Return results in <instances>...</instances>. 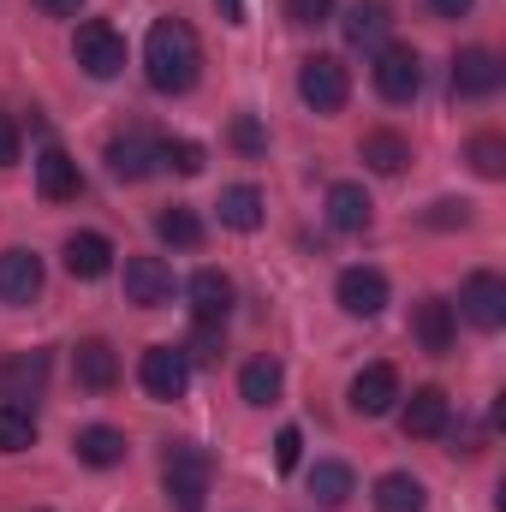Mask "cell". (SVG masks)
<instances>
[{"instance_id":"cell-1","label":"cell","mask_w":506,"mask_h":512,"mask_svg":"<svg viewBox=\"0 0 506 512\" xmlns=\"http://www.w3.org/2000/svg\"><path fill=\"white\" fill-rule=\"evenodd\" d=\"M143 72L161 96H185L203 72V42L185 18H155L149 24V42H143Z\"/></svg>"},{"instance_id":"cell-2","label":"cell","mask_w":506,"mask_h":512,"mask_svg":"<svg viewBox=\"0 0 506 512\" xmlns=\"http://www.w3.org/2000/svg\"><path fill=\"white\" fill-rule=\"evenodd\" d=\"M161 477H167V501L179 512H203L209 501V483H215V459L197 447V441H173L167 459H161Z\"/></svg>"},{"instance_id":"cell-3","label":"cell","mask_w":506,"mask_h":512,"mask_svg":"<svg viewBox=\"0 0 506 512\" xmlns=\"http://www.w3.org/2000/svg\"><path fill=\"white\" fill-rule=\"evenodd\" d=\"M298 96H304V108H316V114H340L346 96H352V72H346V60H334V54H310V60L298 66Z\"/></svg>"},{"instance_id":"cell-4","label":"cell","mask_w":506,"mask_h":512,"mask_svg":"<svg viewBox=\"0 0 506 512\" xmlns=\"http://www.w3.org/2000/svg\"><path fill=\"white\" fill-rule=\"evenodd\" d=\"M72 54L90 78H120L126 72V36L108 24V18H84L78 36H72Z\"/></svg>"},{"instance_id":"cell-5","label":"cell","mask_w":506,"mask_h":512,"mask_svg":"<svg viewBox=\"0 0 506 512\" xmlns=\"http://www.w3.org/2000/svg\"><path fill=\"white\" fill-rule=\"evenodd\" d=\"M376 90L387 102H411L423 90V60L411 42H381L376 48Z\"/></svg>"},{"instance_id":"cell-6","label":"cell","mask_w":506,"mask_h":512,"mask_svg":"<svg viewBox=\"0 0 506 512\" xmlns=\"http://www.w3.org/2000/svg\"><path fill=\"white\" fill-rule=\"evenodd\" d=\"M137 382H143L149 399H185V387H191V364H185L179 346H149L143 364H137Z\"/></svg>"},{"instance_id":"cell-7","label":"cell","mask_w":506,"mask_h":512,"mask_svg":"<svg viewBox=\"0 0 506 512\" xmlns=\"http://www.w3.org/2000/svg\"><path fill=\"white\" fill-rule=\"evenodd\" d=\"M495 90H501V60H495V48H459V54H453V96L483 102V96H495Z\"/></svg>"},{"instance_id":"cell-8","label":"cell","mask_w":506,"mask_h":512,"mask_svg":"<svg viewBox=\"0 0 506 512\" xmlns=\"http://www.w3.org/2000/svg\"><path fill=\"white\" fill-rule=\"evenodd\" d=\"M459 310H465V322H477L483 334H495L506 322V280L501 274H471L459 286Z\"/></svg>"},{"instance_id":"cell-9","label":"cell","mask_w":506,"mask_h":512,"mask_svg":"<svg viewBox=\"0 0 506 512\" xmlns=\"http://www.w3.org/2000/svg\"><path fill=\"white\" fill-rule=\"evenodd\" d=\"M447 423H453V405H447L441 387H417L405 399V411H399V429L411 441H435V435H447Z\"/></svg>"},{"instance_id":"cell-10","label":"cell","mask_w":506,"mask_h":512,"mask_svg":"<svg viewBox=\"0 0 506 512\" xmlns=\"http://www.w3.org/2000/svg\"><path fill=\"white\" fill-rule=\"evenodd\" d=\"M173 298V268L161 256H131L126 262V304L137 310H161Z\"/></svg>"},{"instance_id":"cell-11","label":"cell","mask_w":506,"mask_h":512,"mask_svg":"<svg viewBox=\"0 0 506 512\" xmlns=\"http://www.w3.org/2000/svg\"><path fill=\"white\" fill-rule=\"evenodd\" d=\"M155 149H161V137H149L143 126H126L108 137V167L120 179H149L155 173Z\"/></svg>"},{"instance_id":"cell-12","label":"cell","mask_w":506,"mask_h":512,"mask_svg":"<svg viewBox=\"0 0 506 512\" xmlns=\"http://www.w3.org/2000/svg\"><path fill=\"white\" fill-rule=\"evenodd\" d=\"M334 292H340L346 316H381L387 310V274L381 268H346Z\"/></svg>"},{"instance_id":"cell-13","label":"cell","mask_w":506,"mask_h":512,"mask_svg":"<svg viewBox=\"0 0 506 512\" xmlns=\"http://www.w3.org/2000/svg\"><path fill=\"white\" fill-rule=\"evenodd\" d=\"M370 221H376V203L364 185H352V179L328 185V227L334 233H370Z\"/></svg>"},{"instance_id":"cell-14","label":"cell","mask_w":506,"mask_h":512,"mask_svg":"<svg viewBox=\"0 0 506 512\" xmlns=\"http://www.w3.org/2000/svg\"><path fill=\"white\" fill-rule=\"evenodd\" d=\"M393 399H399V376H393V364H370V370H358V382H352V411H358V417H381V411H393Z\"/></svg>"},{"instance_id":"cell-15","label":"cell","mask_w":506,"mask_h":512,"mask_svg":"<svg viewBox=\"0 0 506 512\" xmlns=\"http://www.w3.org/2000/svg\"><path fill=\"white\" fill-rule=\"evenodd\" d=\"M42 292V262L30 251H0V304H30Z\"/></svg>"},{"instance_id":"cell-16","label":"cell","mask_w":506,"mask_h":512,"mask_svg":"<svg viewBox=\"0 0 506 512\" xmlns=\"http://www.w3.org/2000/svg\"><path fill=\"white\" fill-rule=\"evenodd\" d=\"M340 30H346L352 48H381L387 30H393V6H387V0H358V6L340 18Z\"/></svg>"},{"instance_id":"cell-17","label":"cell","mask_w":506,"mask_h":512,"mask_svg":"<svg viewBox=\"0 0 506 512\" xmlns=\"http://www.w3.org/2000/svg\"><path fill=\"white\" fill-rule=\"evenodd\" d=\"M36 191H42L48 203H72V197H78V161H72L66 149H42V155H36Z\"/></svg>"},{"instance_id":"cell-18","label":"cell","mask_w":506,"mask_h":512,"mask_svg":"<svg viewBox=\"0 0 506 512\" xmlns=\"http://www.w3.org/2000/svg\"><path fill=\"white\" fill-rule=\"evenodd\" d=\"M411 334H417L423 352L441 358V352L453 346V304H447V298H423V304L411 310Z\"/></svg>"},{"instance_id":"cell-19","label":"cell","mask_w":506,"mask_h":512,"mask_svg":"<svg viewBox=\"0 0 506 512\" xmlns=\"http://www.w3.org/2000/svg\"><path fill=\"white\" fill-rule=\"evenodd\" d=\"M72 453H78L84 465H96V471H114V465H126V435L108 429V423H90V429L72 435Z\"/></svg>"},{"instance_id":"cell-20","label":"cell","mask_w":506,"mask_h":512,"mask_svg":"<svg viewBox=\"0 0 506 512\" xmlns=\"http://www.w3.org/2000/svg\"><path fill=\"white\" fill-rule=\"evenodd\" d=\"M72 370H78V387H90V393H108V387L120 382V358H114L108 340H84L72 352Z\"/></svg>"},{"instance_id":"cell-21","label":"cell","mask_w":506,"mask_h":512,"mask_svg":"<svg viewBox=\"0 0 506 512\" xmlns=\"http://www.w3.org/2000/svg\"><path fill=\"white\" fill-rule=\"evenodd\" d=\"M114 268V245L102 233H72L66 239V274L72 280H102Z\"/></svg>"},{"instance_id":"cell-22","label":"cell","mask_w":506,"mask_h":512,"mask_svg":"<svg viewBox=\"0 0 506 512\" xmlns=\"http://www.w3.org/2000/svg\"><path fill=\"white\" fill-rule=\"evenodd\" d=\"M227 310H233V280L221 268H203L191 280V316L197 322H227Z\"/></svg>"},{"instance_id":"cell-23","label":"cell","mask_w":506,"mask_h":512,"mask_svg":"<svg viewBox=\"0 0 506 512\" xmlns=\"http://www.w3.org/2000/svg\"><path fill=\"white\" fill-rule=\"evenodd\" d=\"M358 155H364V167L370 173H405V161H411V143L399 137V131H370L364 143H358Z\"/></svg>"},{"instance_id":"cell-24","label":"cell","mask_w":506,"mask_h":512,"mask_svg":"<svg viewBox=\"0 0 506 512\" xmlns=\"http://www.w3.org/2000/svg\"><path fill=\"white\" fill-rule=\"evenodd\" d=\"M215 209H221V227H233V233H256L262 227V191L256 185H227Z\"/></svg>"},{"instance_id":"cell-25","label":"cell","mask_w":506,"mask_h":512,"mask_svg":"<svg viewBox=\"0 0 506 512\" xmlns=\"http://www.w3.org/2000/svg\"><path fill=\"white\" fill-rule=\"evenodd\" d=\"M423 507H429V495L411 471H387L376 483V512H423Z\"/></svg>"},{"instance_id":"cell-26","label":"cell","mask_w":506,"mask_h":512,"mask_svg":"<svg viewBox=\"0 0 506 512\" xmlns=\"http://www.w3.org/2000/svg\"><path fill=\"white\" fill-rule=\"evenodd\" d=\"M280 382H286V370H280L274 358H251V364L239 370V393H245V405H274V399H280Z\"/></svg>"},{"instance_id":"cell-27","label":"cell","mask_w":506,"mask_h":512,"mask_svg":"<svg viewBox=\"0 0 506 512\" xmlns=\"http://www.w3.org/2000/svg\"><path fill=\"white\" fill-rule=\"evenodd\" d=\"M310 495H316V507H346V501H352V465L322 459V465L310 471Z\"/></svg>"},{"instance_id":"cell-28","label":"cell","mask_w":506,"mask_h":512,"mask_svg":"<svg viewBox=\"0 0 506 512\" xmlns=\"http://www.w3.org/2000/svg\"><path fill=\"white\" fill-rule=\"evenodd\" d=\"M155 167H167V173H179V179H197V173L209 167V155H203V143H191V137H161Z\"/></svg>"},{"instance_id":"cell-29","label":"cell","mask_w":506,"mask_h":512,"mask_svg":"<svg viewBox=\"0 0 506 512\" xmlns=\"http://www.w3.org/2000/svg\"><path fill=\"white\" fill-rule=\"evenodd\" d=\"M36 441V417L18 399H0V453H24Z\"/></svg>"},{"instance_id":"cell-30","label":"cell","mask_w":506,"mask_h":512,"mask_svg":"<svg viewBox=\"0 0 506 512\" xmlns=\"http://www.w3.org/2000/svg\"><path fill=\"white\" fill-rule=\"evenodd\" d=\"M155 233H161L167 245H179V251H197V245H203V221H197L191 209H179V203L155 215Z\"/></svg>"},{"instance_id":"cell-31","label":"cell","mask_w":506,"mask_h":512,"mask_svg":"<svg viewBox=\"0 0 506 512\" xmlns=\"http://www.w3.org/2000/svg\"><path fill=\"white\" fill-rule=\"evenodd\" d=\"M465 161H471L483 179H501V173H506V143L495 137V131H477V137H471V149H465Z\"/></svg>"},{"instance_id":"cell-32","label":"cell","mask_w":506,"mask_h":512,"mask_svg":"<svg viewBox=\"0 0 506 512\" xmlns=\"http://www.w3.org/2000/svg\"><path fill=\"white\" fill-rule=\"evenodd\" d=\"M179 352H185V364H221V352H227L221 322H197V328H191V340H185Z\"/></svg>"},{"instance_id":"cell-33","label":"cell","mask_w":506,"mask_h":512,"mask_svg":"<svg viewBox=\"0 0 506 512\" xmlns=\"http://www.w3.org/2000/svg\"><path fill=\"white\" fill-rule=\"evenodd\" d=\"M42 376H48V358H42V352H36V358H18V364H6V370H0V382L12 387L6 399H24V387L36 393V387H42Z\"/></svg>"},{"instance_id":"cell-34","label":"cell","mask_w":506,"mask_h":512,"mask_svg":"<svg viewBox=\"0 0 506 512\" xmlns=\"http://www.w3.org/2000/svg\"><path fill=\"white\" fill-rule=\"evenodd\" d=\"M298 459H304V435L286 423V429L274 435V471H298Z\"/></svg>"},{"instance_id":"cell-35","label":"cell","mask_w":506,"mask_h":512,"mask_svg":"<svg viewBox=\"0 0 506 512\" xmlns=\"http://www.w3.org/2000/svg\"><path fill=\"white\" fill-rule=\"evenodd\" d=\"M286 18H292L298 30H310V24H328V18H334V0H286Z\"/></svg>"},{"instance_id":"cell-36","label":"cell","mask_w":506,"mask_h":512,"mask_svg":"<svg viewBox=\"0 0 506 512\" xmlns=\"http://www.w3.org/2000/svg\"><path fill=\"white\" fill-rule=\"evenodd\" d=\"M233 149H245V155H262V149H268V131L256 126L251 114H239V120H233Z\"/></svg>"},{"instance_id":"cell-37","label":"cell","mask_w":506,"mask_h":512,"mask_svg":"<svg viewBox=\"0 0 506 512\" xmlns=\"http://www.w3.org/2000/svg\"><path fill=\"white\" fill-rule=\"evenodd\" d=\"M429 221H435V227H465V221H471V203H435Z\"/></svg>"},{"instance_id":"cell-38","label":"cell","mask_w":506,"mask_h":512,"mask_svg":"<svg viewBox=\"0 0 506 512\" xmlns=\"http://www.w3.org/2000/svg\"><path fill=\"white\" fill-rule=\"evenodd\" d=\"M12 161H18V126L0 114V167H12Z\"/></svg>"},{"instance_id":"cell-39","label":"cell","mask_w":506,"mask_h":512,"mask_svg":"<svg viewBox=\"0 0 506 512\" xmlns=\"http://www.w3.org/2000/svg\"><path fill=\"white\" fill-rule=\"evenodd\" d=\"M36 6H42L48 18H78V12H84V0H36Z\"/></svg>"},{"instance_id":"cell-40","label":"cell","mask_w":506,"mask_h":512,"mask_svg":"<svg viewBox=\"0 0 506 512\" xmlns=\"http://www.w3.org/2000/svg\"><path fill=\"white\" fill-rule=\"evenodd\" d=\"M429 6H435V12H441V18H465V12H471V6H477V0H429Z\"/></svg>"},{"instance_id":"cell-41","label":"cell","mask_w":506,"mask_h":512,"mask_svg":"<svg viewBox=\"0 0 506 512\" xmlns=\"http://www.w3.org/2000/svg\"><path fill=\"white\" fill-rule=\"evenodd\" d=\"M221 12H227V24H245V0H221Z\"/></svg>"}]
</instances>
